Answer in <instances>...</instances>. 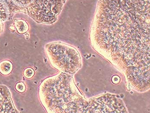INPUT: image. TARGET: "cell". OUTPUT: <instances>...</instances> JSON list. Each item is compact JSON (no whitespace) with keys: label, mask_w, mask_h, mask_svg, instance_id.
Here are the masks:
<instances>
[{"label":"cell","mask_w":150,"mask_h":113,"mask_svg":"<svg viewBox=\"0 0 150 113\" xmlns=\"http://www.w3.org/2000/svg\"><path fill=\"white\" fill-rule=\"evenodd\" d=\"M40 99L49 113L81 112V96L72 78L60 74L46 78L39 87Z\"/></svg>","instance_id":"obj_1"},{"label":"cell","mask_w":150,"mask_h":113,"mask_svg":"<svg viewBox=\"0 0 150 113\" xmlns=\"http://www.w3.org/2000/svg\"><path fill=\"white\" fill-rule=\"evenodd\" d=\"M46 53L52 65L56 69L74 74L81 66V57L75 48L60 42L47 44Z\"/></svg>","instance_id":"obj_2"},{"label":"cell","mask_w":150,"mask_h":113,"mask_svg":"<svg viewBox=\"0 0 150 113\" xmlns=\"http://www.w3.org/2000/svg\"><path fill=\"white\" fill-rule=\"evenodd\" d=\"M18 112L14 105L9 89L0 86V113Z\"/></svg>","instance_id":"obj_3"},{"label":"cell","mask_w":150,"mask_h":113,"mask_svg":"<svg viewBox=\"0 0 150 113\" xmlns=\"http://www.w3.org/2000/svg\"><path fill=\"white\" fill-rule=\"evenodd\" d=\"M13 69V64L9 60H4L0 63V72L4 75H8L11 74Z\"/></svg>","instance_id":"obj_4"},{"label":"cell","mask_w":150,"mask_h":113,"mask_svg":"<svg viewBox=\"0 0 150 113\" xmlns=\"http://www.w3.org/2000/svg\"><path fill=\"white\" fill-rule=\"evenodd\" d=\"M15 25L17 32L19 34H23L29 29V26L27 23L22 19H17L15 21Z\"/></svg>","instance_id":"obj_5"},{"label":"cell","mask_w":150,"mask_h":113,"mask_svg":"<svg viewBox=\"0 0 150 113\" xmlns=\"http://www.w3.org/2000/svg\"><path fill=\"white\" fill-rule=\"evenodd\" d=\"M34 75H35V71L32 68H28L24 70V76L27 78H31L33 77Z\"/></svg>","instance_id":"obj_6"},{"label":"cell","mask_w":150,"mask_h":113,"mask_svg":"<svg viewBox=\"0 0 150 113\" xmlns=\"http://www.w3.org/2000/svg\"><path fill=\"white\" fill-rule=\"evenodd\" d=\"M16 89L18 92L23 93L26 90V87L25 84L23 82H19L16 85Z\"/></svg>","instance_id":"obj_7"},{"label":"cell","mask_w":150,"mask_h":113,"mask_svg":"<svg viewBox=\"0 0 150 113\" xmlns=\"http://www.w3.org/2000/svg\"><path fill=\"white\" fill-rule=\"evenodd\" d=\"M4 29V25L3 23L1 22H0V34L3 31Z\"/></svg>","instance_id":"obj_8"}]
</instances>
